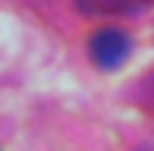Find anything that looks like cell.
<instances>
[{
	"label": "cell",
	"mask_w": 154,
	"mask_h": 151,
	"mask_svg": "<svg viewBox=\"0 0 154 151\" xmlns=\"http://www.w3.org/2000/svg\"><path fill=\"white\" fill-rule=\"evenodd\" d=\"M82 13L88 16H120V13H132L148 0H75Z\"/></svg>",
	"instance_id": "7a4b0ae2"
},
{
	"label": "cell",
	"mask_w": 154,
	"mask_h": 151,
	"mask_svg": "<svg viewBox=\"0 0 154 151\" xmlns=\"http://www.w3.org/2000/svg\"><path fill=\"white\" fill-rule=\"evenodd\" d=\"M88 54H91L94 66L101 69H116L129 60L132 54V38L120 29H97L88 38Z\"/></svg>",
	"instance_id": "6da1fadb"
}]
</instances>
